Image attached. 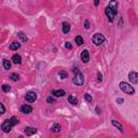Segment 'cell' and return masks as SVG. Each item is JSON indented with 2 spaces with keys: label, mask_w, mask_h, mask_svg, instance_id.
Instances as JSON below:
<instances>
[{
  "label": "cell",
  "mask_w": 138,
  "mask_h": 138,
  "mask_svg": "<svg viewBox=\"0 0 138 138\" xmlns=\"http://www.w3.org/2000/svg\"><path fill=\"white\" fill-rule=\"evenodd\" d=\"M18 123H20V120L16 117H11L10 119H7L3 121V123L1 124V130L3 133H10L12 127L17 125Z\"/></svg>",
  "instance_id": "obj_1"
},
{
  "label": "cell",
  "mask_w": 138,
  "mask_h": 138,
  "mask_svg": "<svg viewBox=\"0 0 138 138\" xmlns=\"http://www.w3.org/2000/svg\"><path fill=\"white\" fill-rule=\"evenodd\" d=\"M72 72L75 73V78L72 79V83L75 85H78V86L83 85L84 84V76H83V73L81 72L80 69L77 67H73Z\"/></svg>",
  "instance_id": "obj_2"
},
{
  "label": "cell",
  "mask_w": 138,
  "mask_h": 138,
  "mask_svg": "<svg viewBox=\"0 0 138 138\" xmlns=\"http://www.w3.org/2000/svg\"><path fill=\"white\" fill-rule=\"evenodd\" d=\"M120 90L122 92H124L125 94H128V95H134L135 94V89L133 87L132 85H130L127 82H120Z\"/></svg>",
  "instance_id": "obj_3"
},
{
  "label": "cell",
  "mask_w": 138,
  "mask_h": 138,
  "mask_svg": "<svg viewBox=\"0 0 138 138\" xmlns=\"http://www.w3.org/2000/svg\"><path fill=\"white\" fill-rule=\"evenodd\" d=\"M105 14L108 17V22L109 23H113L114 18H116V16L118 15V10H114V9H111V8L107 7L105 9Z\"/></svg>",
  "instance_id": "obj_4"
},
{
  "label": "cell",
  "mask_w": 138,
  "mask_h": 138,
  "mask_svg": "<svg viewBox=\"0 0 138 138\" xmlns=\"http://www.w3.org/2000/svg\"><path fill=\"white\" fill-rule=\"evenodd\" d=\"M105 40H106V38L102 35V34H99V33H97V34H95L94 36H93V38H92V41H93V43L95 44V45H100V44H103L104 42H105Z\"/></svg>",
  "instance_id": "obj_5"
},
{
  "label": "cell",
  "mask_w": 138,
  "mask_h": 138,
  "mask_svg": "<svg viewBox=\"0 0 138 138\" xmlns=\"http://www.w3.org/2000/svg\"><path fill=\"white\" fill-rule=\"evenodd\" d=\"M25 99H26V102H28V103H35L37 100V94L35 92H28V93H26V95H25Z\"/></svg>",
  "instance_id": "obj_6"
},
{
  "label": "cell",
  "mask_w": 138,
  "mask_h": 138,
  "mask_svg": "<svg viewBox=\"0 0 138 138\" xmlns=\"http://www.w3.org/2000/svg\"><path fill=\"white\" fill-rule=\"evenodd\" d=\"M128 79L133 84L138 83V73L136 71H130L128 72Z\"/></svg>",
  "instance_id": "obj_7"
},
{
  "label": "cell",
  "mask_w": 138,
  "mask_h": 138,
  "mask_svg": "<svg viewBox=\"0 0 138 138\" xmlns=\"http://www.w3.org/2000/svg\"><path fill=\"white\" fill-rule=\"evenodd\" d=\"M81 61H82V63H84V64L90 62V52L87 51L86 49H84L83 51L81 52Z\"/></svg>",
  "instance_id": "obj_8"
},
{
  "label": "cell",
  "mask_w": 138,
  "mask_h": 138,
  "mask_svg": "<svg viewBox=\"0 0 138 138\" xmlns=\"http://www.w3.org/2000/svg\"><path fill=\"white\" fill-rule=\"evenodd\" d=\"M20 110H21V112H22V113H24V114H29V113L33 112V107H31L30 105L25 104V105L21 106Z\"/></svg>",
  "instance_id": "obj_9"
},
{
  "label": "cell",
  "mask_w": 138,
  "mask_h": 138,
  "mask_svg": "<svg viewBox=\"0 0 138 138\" xmlns=\"http://www.w3.org/2000/svg\"><path fill=\"white\" fill-rule=\"evenodd\" d=\"M24 133L26 136H33L37 133V128L36 127H30V126H27L24 128Z\"/></svg>",
  "instance_id": "obj_10"
},
{
  "label": "cell",
  "mask_w": 138,
  "mask_h": 138,
  "mask_svg": "<svg viewBox=\"0 0 138 138\" xmlns=\"http://www.w3.org/2000/svg\"><path fill=\"white\" fill-rule=\"evenodd\" d=\"M52 95L55 96V97H63V96L66 95V92L64 90H53Z\"/></svg>",
  "instance_id": "obj_11"
},
{
  "label": "cell",
  "mask_w": 138,
  "mask_h": 138,
  "mask_svg": "<svg viewBox=\"0 0 138 138\" xmlns=\"http://www.w3.org/2000/svg\"><path fill=\"white\" fill-rule=\"evenodd\" d=\"M11 61L14 64H16V65H20V64H22V56L20 54H14L11 57Z\"/></svg>",
  "instance_id": "obj_12"
},
{
  "label": "cell",
  "mask_w": 138,
  "mask_h": 138,
  "mask_svg": "<svg viewBox=\"0 0 138 138\" xmlns=\"http://www.w3.org/2000/svg\"><path fill=\"white\" fill-rule=\"evenodd\" d=\"M70 29H71V25L69 24V23H67V22H64L63 23V26H62L63 33L64 34H68L69 31H70Z\"/></svg>",
  "instance_id": "obj_13"
},
{
  "label": "cell",
  "mask_w": 138,
  "mask_h": 138,
  "mask_svg": "<svg viewBox=\"0 0 138 138\" xmlns=\"http://www.w3.org/2000/svg\"><path fill=\"white\" fill-rule=\"evenodd\" d=\"M9 49H10L11 51H17L18 49H21V43L17 42V41H14V42H12V43L10 44Z\"/></svg>",
  "instance_id": "obj_14"
},
{
  "label": "cell",
  "mask_w": 138,
  "mask_h": 138,
  "mask_svg": "<svg viewBox=\"0 0 138 138\" xmlns=\"http://www.w3.org/2000/svg\"><path fill=\"white\" fill-rule=\"evenodd\" d=\"M68 102H69V104L75 105V106L79 104V100H78V98L76 97L75 95H69V97H68Z\"/></svg>",
  "instance_id": "obj_15"
},
{
  "label": "cell",
  "mask_w": 138,
  "mask_h": 138,
  "mask_svg": "<svg viewBox=\"0 0 138 138\" xmlns=\"http://www.w3.org/2000/svg\"><path fill=\"white\" fill-rule=\"evenodd\" d=\"M111 124H112L114 127H117L121 133H123V125H122L120 122H118V121H116V120H111Z\"/></svg>",
  "instance_id": "obj_16"
},
{
  "label": "cell",
  "mask_w": 138,
  "mask_h": 138,
  "mask_svg": "<svg viewBox=\"0 0 138 138\" xmlns=\"http://www.w3.org/2000/svg\"><path fill=\"white\" fill-rule=\"evenodd\" d=\"M2 65H3V68L6 69V70H9V69H11L12 64H11V62L9 61V59L4 58V59H3V62H2Z\"/></svg>",
  "instance_id": "obj_17"
},
{
  "label": "cell",
  "mask_w": 138,
  "mask_h": 138,
  "mask_svg": "<svg viewBox=\"0 0 138 138\" xmlns=\"http://www.w3.org/2000/svg\"><path fill=\"white\" fill-rule=\"evenodd\" d=\"M108 7L111 9H114V10H118V1L117 0H110L108 3Z\"/></svg>",
  "instance_id": "obj_18"
},
{
  "label": "cell",
  "mask_w": 138,
  "mask_h": 138,
  "mask_svg": "<svg viewBox=\"0 0 138 138\" xmlns=\"http://www.w3.org/2000/svg\"><path fill=\"white\" fill-rule=\"evenodd\" d=\"M51 130H52L54 133H58V132H61L62 126H61V124H59V123H55L54 125L51 127Z\"/></svg>",
  "instance_id": "obj_19"
},
{
  "label": "cell",
  "mask_w": 138,
  "mask_h": 138,
  "mask_svg": "<svg viewBox=\"0 0 138 138\" xmlns=\"http://www.w3.org/2000/svg\"><path fill=\"white\" fill-rule=\"evenodd\" d=\"M17 37L18 38H21L23 42H26V41H28V38H27V36L23 33V31H18L17 33Z\"/></svg>",
  "instance_id": "obj_20"
},
{
  "label": "cell",
  "mask_w": 138,
  "mask_h": 138,
  "mask_svg": "<svg viewBox=\"0 0 138 138\" xmlns=\"http://www.w3.org/2000/svg\"><path fill=\"white\" fill-rule=\"evenodd\" d=\"M58 77L61 78V79L65 80V79H67V78H68V73L65 70H61V71H58Z\"/></svg>",
  "instance_id": "obj_21"
},
{
  "label": "cell",
  "mask_w": 138,
  "mask_h": 138,
  "mask_svg": "<svg viewBox=\"0 0 138 138\" xmlns=\"http://www.w3.org/2000/svg\"><path fill=\"white\" fill-rule=\"evenodd\" d=\"M75 41H76V43L78 45H82V44L84 43V41H83V39H82L81 36H77L76 38H75Z\"/></svg>",
  "instance_id": "obj_22"
},
{
  "label": "cell",
  "mask_w": 138,
  "mask_h": 138,
  "mask_svg": "<svg viewBox=\"0 0 138 138\" xmlns=\"http://www.w3.org/2000/svg\"><path fill=\"white\" fill-rule=\"evenodd\" d=\"M10 79L13 82H16V81L20 80V76H18L17 73H11V75H10Z\"/></svg>",
  "instance_id": "obj_23"
},
{
  "label": "cell",
  "mask_w": 138,
  "mask_h": 138,
  "mask_svg": "<svg viewBox=\"0 0 138 138\" xmlns=\"http://www.w3.org/2000/svg\"><path fill=\"white\" fill-rule=\"evenodd\" d=\"M84 99L86 100L87 103H91L92 100H93V97H92V95H91V94L85 93V94H84Z\"/></svg>",
  "instance_id": "obj_24"
},
{
  "label": "cell",
  "mask_w": 138,
  "mask_h": 138,
  "mask_svg": "<svg viewBox=\"0 0 138 138\" xmlns=\"http://www.w3.org/2000/svg\"><path fill=\"white\" fill-rule=\"evenodd\" d=\"M2 91L4 92V93H9V92L11 91V86L8 85V84H3L2 85Z\"/></svg>",
  "instance_id": "obj_25"
},
{
  "label": "cell",
  "mask_w": 138,
  "mask_h": 138,
  "mask_svg": "<svg viewBox=\"0 0 138 138\" xmlns=\"http://www.w3.org/2000/svg\"><path fill=\"white\" fill-rule=\"evenodd\" d=\"M6 113V107H4V105L2 103H0V114H4Z\"/></svg>",
  "instance_id": "obj_26"
},
{
  "label": "cell",
  "mask_w": 138,
  "mask_h": 138,
  "mask_svg": "<svg viewBox=\"0 0 138 138\" xmlns=\"http://www.w3.org/2000/svg\"><path fill=\"white\" fill-rule=\"evenodd\" d=\"M47 103L48 104H55V99L52 97V96H49L47 98Z\"/></svg>",
  "instance_id": "obj_27"
},
{
  "label": "cell",
  "mask_w": 138,
  "mask_h": 138,
  "mask_svg": "<svg viewBox=\"0 0 138 138\" xmlns=\"http://www.w3.org/2000/svg\"><path fill=\"white\" fill-rule=\"evenodd\" d=\"M90 22H89V20H85L84 21V28L85 29H90Z\"/></svg>",
  "instance_id": "obj_28"
},
{
  "label": "cell",
  "mask_w": 138,
  "mask_h": 138,
  "mask_svg": "<svg viewBox=\"0 0 138 138\" xmlns=\"http://www.w3.org/2000/svg\"><path fill=\"white\" fill-rule=\"evenodd\" d=\"M65 48H66L67 50H71V49H72V45H71L70 42H65Z\"/></svg>",
  "instance_id": "obj_29"
},
{
  "label": "cell",
  "mask_w": 138,
  "mask_h": 138,
  "mask_svg": "<svg viewBox=\"0 0 138 138\" xmlns=\"http://www.w3.org/2000/svg\"><path fill=\"white\" fill-rule=\"evenodd\" d=\"M97 77H98V82H102L103 81V75L100 72L97 73Z\"/></svg>",
  "instance_id": "obj_30"
},
{
  "label": "cell",
  "mask_w": 138,
  "mask_h": 138,
  "mask_svg": "<svg viewBox=\"0 0 138 138\" xmlns=\"http://www.w3.org/2000/svg\"><path fill=\"white\" fill-rule=\"evenodd\" d=\"M117 103L121 105V104H123V103H124V99H123V98H117Z\"/></svg>",
  "instance_id": "obj_31"
},
{
  "label": "cell",
  "mask_w": 138,
  "mask_h": 138,
  "mask_svg": "<svg viewBox=\"0 0 138 138\" xmlns=\"http://www.w3.org/2000/svg\"><path fill=\"white\" fill-rule=\"evenodd\" d=\"M99 2H100V0H94V6L95 7H98L99 6Z\"/></svg>",
  "instance_id": "obj_32"
},
{
  "label": "cell",
  "mask_w": 138,
  "mask_h": 138,
  "mask_svg": "<svg viewBox=\"0 0 138 138\" xmlns=\"http://www.w3.org/2000/svg\"><path fill=\"white\" fill-rule=\"evenodd\" d=\"M96 113H97V114H100V110H99V107H98V106H96Z\"/></svg>",
  "instance_id": "obj_33"
},
{
  "label": "cell",
  "mask_w": 138,
  "mask_h": 138,
  "mask_svg": "<svg viewBox=\"0 0 138 138\" xmlns=\"http://www.w3.org/2000/svg\"><path fill=\"white\" fill-rule=\"evenodd\" d=\"M122 24H123V18L121 17V18H120V21H119V26L121 27V26H122Z\"/></svg>",
  "instance_id": "obj_34"
}]
</instances>
